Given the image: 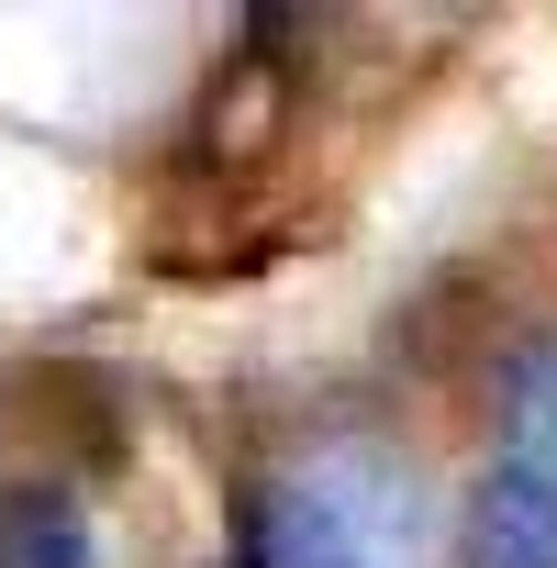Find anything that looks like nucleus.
<instances>
[{
    "label": "nucleus",
    "instance_id": "7ed1b4c3",
    "mask_svg": "<svg viewBox=\"0 0 557 568\" xmlns=\"http://www.w3.org/2000/svg\"><path fill=\"white\" fill-rule=\"evenodd\" d=\"M0 568H101L90 557V524L68 490H0Z\"/></svg>",
    "mask_w": 557,
    "mask_h": 568
},
{
    "label": "nucleus",
    "instance_id": "f03ea898",
    "mask_svg": "<svg viewBox=\"0 0 557 568\" xmlns=\"http://www.w3.org/2000/svg\"><path fill=\"white\" fill-rule=\"evenodd\" d=\"M245 568H379V546L324 479H267L245 501Z\"/></svg>",
    "mask_w": 557,
    "mask_h": 568
},
{
    "label": "nucleus",
    "instance_id": "f257e3e1",
    "mask_svg": "<svg viewBox=\"0 0 557 568\" xmlns=\"http://www.w3.org/2000/svg\"><path fill=\"white\" fill-rule=\"evenodd\" d=\"M468 568H557V346L502 379V446L468 490Z\"/></svg>",
    "mask_w": 557,
    "mask_h": 568
}]
</instances>
